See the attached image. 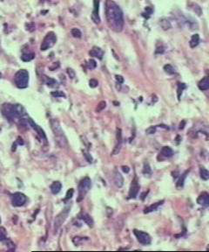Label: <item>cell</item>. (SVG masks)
<instances>
[{"mask_svg":"<svg viewBox=\"0 0 209 252\" xmlns=\"http://www.w3.org/2000/svg\"><path fill=\"white\" fill-rule=\"evenodd\" d=\"M106 106H107V103H106L105 101H101V102L99 104V105H98L97 109H96V111L100 112L101 110H103L104 109L106 108Z\"/></svg>","mask_w":209,"mask_h":252,"instance_id":"32","label":"cell"},{"mask_svg":"<svg viewBox=\"0 0 209 252\" xmlns=\"http://www.w3.org/2000/svg\"></svg>","mask_w":209,"mask_h":252,"instance_id":"47","label":"cell"},{"mask_svg":"<svg viewBox=\"0 0 209 252\" xmlns=\"http://www.w3.org/2000/svg\"><path fill=\"white\" fill-rule=\"evenodd\" d=\"M116 138H117V144L115 146L114 150L112 152L113 155H116L117 153L119 152L120 148H121V144H122V133L120 129H117V134H116Z\"/></svg>","mask_w":209,"mask_h":252,"instance_id":"13","label":"cell"},{"mask_svg":"<svg viewBox=\"0 0 209 252\" xmlns=\"http://www.w3.org/2000/svg\"><path fill=\"white\" fill-rule=\"evenodd\" d=\"M189 172V171H186L185 173H183L181 175V177L180 178V180H178L177 188H182V187H183V185H184V180H185V177H186V174H187V172Z\"/></svg>","mask_w":209,"mask_h":252,"instance_id":"28","label":"cell"},{"mask_svg":"<svg viewBox=\"0 0 209 252\" xmlns=\"http://www.w3.org/2000/svg\"><path fill=\"white\" fill-rule=\"evenodd\" d=\"M46 84H47L48 87H50V88H57L59 86L57 81L52 79V78H47L46 79Z\"/></svg>","mask_w":209,"mask_h":252,"instance_id":"26","label":"cell"},{"mask_svg":"<svg viewBox=\"0 0 209 252\" xmlns=\"http://www.w3.org/2000/svg\"><path fill=\"white\" fill-rule=\"evenodd\" d=\"M73 193H74V191H73V189H72V188H71V189H69V190H68V191H67V193H66L65 198L64 199V201H66V200L71 199V197H72V195H73Z\"/></svg>","mask_w":209,"mask_h":252,"instance_id":"34","label":"cell"},{"mask_svg":"<svg viewBox=\"0 0 209 252\" xmlns=\"http://www.w3.org/2000/svg\"><path fill=\"white\" fill-rule=\"evenodd\" d=\"M14 82L18 88H25L28 87L29 73L25 69H21L16 73L14 76Z\"/></svg>","mask_w":209,"mask_h":252,"instance_id":"4","label":"cell"},{"mask_svg":"<svg viewBox=\"0 0 209 252\" xmlns=\"http://www.w3.org/2000/svg\"><path fill=\"white\" fill-rule=\"evenodd\" d=\"M115 77H116V80H117V81H118V83H123V81H124V79H123L122 76H116Z\"/></svg>","mask_w":209,"mask_h":252,"instance_id":"41","label":"cell"},{"mask_svg":"<svg viewBox=\"0 0 209 252\" xmlns=\"http://www.w3.org/2000/svg\"><path fill=\"white\" fill-rule=\"evenodd\" d=\"M69 213H70V207L67 206V207L64 208L61 212L59 213L58 216H56L55 221H54V231L59 230V228L62 226V224L66 220Z\"/></svg>","mask_w":209,"mask_h":252,"instance_id":"7","label":"cell"},{"mask_svg":"<svg viewBox=\"0 0 209 252\" xmlns=\"http://www.w3.org/2000/svg\"><path fill=\"white\" fill-rule=\"evenodd\" d=\"M163 203H164V200H160V201H158V202H156V203H154L153 205H151L149 207H147V208H145L144 213H145V214H148V213L155 211V210H157V208H158L159 206H161Z\"/></svg>","mask_w":209,"mask_h":252,"instance_id":"18","label":"cell"},{"mask_svg":"<svg viewBox=\"0 0 209 252\" xmlns=\"http://www.w3.org/2000/svg\"><path fill=\"white\" fill-rule=\"evenodd\" d=\"M87 67H88V68L89 69H94L96 67H97V63H96V61H95L94 60H92V59H91V60H88V63H87Z\"/></svg>","mask_w":209,"mask_h":252,"instance_id":"33","label":"cell"},{"mask_svg":"<svg viewBox=\"0 0 209 252\" xmlns=\"http://www.w3.org/2000/svg\"><path fill=\"white\" fill-rule=\"evenodd\" d=\"M27 198L24 193H15L12 196V202L14 207H21L26 202Z\"/></svg>","mask_w":209,"mask_h":252,"instance_id":"9","label":"cell"},{"mask_svg":"<svg viewBox=\"0 0 209 252\" xmlns=\"http://www.w3.org/2000/svg\"><path fill=\"white\" fill-rule=\"evenodd\" d=\"M164 70H165V72L166 73V74H168V75H174V73H175V69H174V68L172 66V65H165L164 66Z\"/></svg>","mask_w":209,"mask_h":252,"instance_id":"27","label":"cell"},{"mask_svg":"<svg viewBox=\"0 0 209 252\" xmlns=\"http://www.w3.org/2000/svg\"><path fill=\"white\" fill-rule=\"evenodd\" d=\"M200 174H201V177L202 180H207L209 179V171H207L206 168L201 167L200 169Z\"/></svg>","mask_w":209,"mask_h":252,"instance_id":"24","label":"cell"},{"mask_svg":"<svg viewBox=\"0 0 209 252\" xmlns=\"http://www.w3.org/2000/svg\"><path fill=\"white\" fill-rule=\"evenodd\" d=\"M133 233L137 238V240L139 242V244H143V245H148V244H151V236L147 233L140 231L138 229H134Z\"/></svg>","mask_w":209,"mask_h":252,"instance_id":"8","label":"cell"},{"mask_svg":"<svg viewBox=\"0 0 209 252\" xmlns=\"http://www.w3.org/2000/svg\"><path fill=\"white\" fill-rule=\"evenodd\" d=\"M7 240V234L4 227H0V241Z\"/></svg>","mask_w":209,"mask_h":252,"instance_id":"29","label":"cell"},{"mask_svg":"<svg viewBox=\"0 0 209 252\" xmlns=\"http://www.w3.org/2000/svg\"><path fill=\"white\" fill-rule=\"evenodd\" d=\"M199 43H200V36H199V34H193L189 42L190 47L192 48H194L195 47H197Z\"/></svg>","mask_w":209,"mask_h":252,"instance_id":"22","label":"cell"},{"mask_svg":"<svg viewBox=\"0 0 209 252\" xmlns=\"http://www.w3.org/2000/svg\"><path fill=\"white\" fill-rule=\"evenodd\" d=\"M160 153H161L162 156H164L165 158H170V157H172L174 155V152H173V150L170 148L169 146H164L161 149Z\"/></svg>","mask_w":209,"mask_h":252,"instance_id":"21","label":"cell"},{"mask_svg":"<svg viewBox=\"0 0 209 252\" xmlns=\"http://www.w3.org/2000/svg\"><path fill=\"white\" fill-rule=\"evenodd\" d=\"M28 122H29V124H30V125L32 126V128L34 129V130H36V132H38V134L41 137V138L44 140V141H46V137H45V134H44V132L43 130L40 128L39 125H37V124L31 119V118L28 119Z\"/></svg>","mask_w":209,"mask_h":252,"instance_id":"14","label":"cell"},{"mask_svg":"<svg viewBox=\"0 0 209 252\" xmlns=\"http://www.w3.org/2000/svg\"><path fill=\"white\" fill-rule=\"evenodd\" d=\"M185 88H186V86L184 83H178V99L179 100L180 99V96H181L182 91Z\"/></svg>","mask_w":209,"mask_h":252,"instance_id":"30","label":"cell"},{"mask_svg":"<svg viewBox=\"0 0 209 252\" xmlns=\"http://www.w3.org/2000/svg\"><path fill=\"white\" fill-rule=\"evenodd\" d=\"M91 181L90 178L86 177L83 180L79 182V198H78V201H80L84 199V197L86 196L87 193L89 192V190L91 189Z\"/></svg>","mask_w":209,"mask_h":252,"instance_id":"5","label":"cell"},{"mask_svg":"<svg viewBox=\"0 0 209 252\" xmlns=\"http://www.w3.org/2000/svg\"><path fill=\"white\" fill-rule=\"evenodd\" d=\"M84 154H85V156H86V160H88V162H90V163H91V161H92V159H91V157L90 156V155H88L89 153H86V152H84Z\"/></svg>","mask_w":209,"mask_h":252,"instance_id":"42","label":"cell"},{"mask_svg":"<svg viewBox=\"0 0 209 252\" xmlns=\"http://www.w3.org/2000/svg\"><path fill=\"white\" fill-rule=\"evenodd\" d=\"M184 125H185V121H183V122H182V124L180 123V130H182V129H184V127H185Z\"/></svg>","mask_w":209,"mask_h":252,"instance_id":"44","label":"cell"},{"mask_svg":"<svg viewBox=\"0 0 209 252\" xmlns=\"http://www.w3.org/2000/svg\"><path fill=\"white\" fill-rule=\"evenodd\" d=\"M62 189V184L59 181H55L53 182L51 186V191L53 194H57L60 192V190Z\"/></svg>","mask_w":209,"mask_h":252,"instance_id":"20","label":"cell"},{"mask_svg":"<svg viewBox=\"0 0 209 252\" xmlns=\"http://www.w3.org/2000/svg\"><path fill=\"white\" fill-rule=\"evenodd\" d=\"M122 170L124 171L125 172H129V171H130V169H129V167L128 166H122Z\"/></svg>","mask_w":209,"mask_h":252,"instance_id":"43","label":"cell"},{"mask_svg":"<svg viewBox=\"0 0 209 252\" xmlns=\"http://www.w3.org/2000/svg\"><path fill=\"white\" fill-rule=\"evenodd\" d=\"M1 111L6 118L12 120L21 118L25 115V110L20 104H4L1 107Z\"/></svg>","mask_w":209,"mask_h":252,"instance_id":"2","label":"cell"},{"mask_svg":"<svg viewBox=\"0 0 209 252\" xmlns=\"http://www.w3.org/2000/svg\"><path fill=\"white\" fill-rule=\"evenodd\" d=\"M147 193H148V191H147V192H145L144 193H142V197H141V199H142V200H144V199H145V197H146V194H147Z\"/></svg>","mask_w":209,"mask_h":252,"instance_id":"45","label":"cell"},{"mask_svg":"<svg viewBox=\"0 0 209 252\" xmlns=\"http://www.w3.org/2000/svg\"><path fill=\"white\" fill-rule=\"evenodd\" d=\"M67 74H68V76H70V78H71V79H73V78H74L76 76L74 70H73V69H71V68H67Z\"/></svg>","mask_w":209,"mask_h":252,"instance_id":"40","label":"cell"},{"mask_svg":"<svg viewBox=\"0 0 209 252\" xmlns=\"http://www.w3.org/2000/svg\"><path fill=\"white\" fill-rule=\"evenodd\" d=\"M94 4V8H93V12L91 14V20H93L95 24H99L100 23V19H99V0H94L93 1Z\"/></svg>","mask_w":209,"mask_h":252,"instance_id":"12","label":"cell"},{"mask_svg":"<svg viewBox=\"0 0 209 252\" xmlns=\"http://www.w3.org/2000/svg\"><path fill=\"white\" fill-rule=\"evenodd\" d=\"M79 217L81 219V220L83 221L85 223L87 224L89 227H91H91H93L94 221H93L92 218H91V216H89L88 214H86V213H81V214L79 215Z\"/></svg>","mask_w":209,"mask_h":252,"instance_id":"16","label":"cell"},{"mask_svg":"<svg viewBox=\"0 0 209 252\" xmlns=\"http://www.w3.org/2000/svg\"><path fill=\"white\" fill-rule=\"evenodd\" d=\"M71 35L74 37V38H80L81 35H82V33L80 32V30L78 29V28H73V29H71Z\"/></svg>","mask_w":209,"mask_h":252,"instance_id":"31","label":"cell"},{"mask_svg":"<svg viewBox=\"0 0 209 252\" xmlns=\"http://www.w3.org/2000/svg\"><path fill=\"white\" fill-rule=\"evenodd\" d=\"M207 249V250H209V246H208V247H207V249Z\"/></svg>","mask_w":209,"mask_h":252,"instance_id":"46","label":"cell"},{"mask_svg":"<svg viewBox=\"0 0 209 252\" xmlns=\"http://www.w3.org/2000/svg\"><path fill=\"white\" fill-rule=\"evenodd\" d=\"M143 173H144V174H146V175H150L151 173H152L151 168H150V166H149V165H148V164L144 165Z\"/></svg>","mask_w":209,"mask_h":252,"instance_id":"35","label":"cell"},{"mask_svg":"<svg viewBox=\"0 0 209 252\" xmlns=\"http://www.w3.org/2000/svg\"><path fill=\"white\" fill-rule=\"evenodd\" d=\"M198 87L202 91L209 89V76H206L202 80L200 81V82L198 84Z\"/></svg>","mask_w":209,"mask_h":252,"instance_id":"17","label":"cell"},{"mask_svg":"<svg viewBox=\"0 0 209 252\" xmlns=\"http://www.w3.org/2000/svg\"><path fill=\"white\" fill-rule=\"evenodd\" d=\"M89 54H90V56H91V57H96V58H98L99 60H101L103 58V55H104V52L102 51V49H100L99 48L93 47V48L90 50Z\"/></svg>","mask_w":209,"mask_h":252,"instance_id":"15","label":"cell"},{"mask_svg":"<svg viewBox=\"0 0 209 252\" xmlns=\"http://www.w3.org/2000/svg\"><path fill=\"white\" fill-rule=\"evenodd\" d=\"M83 237H79V236H76V237H74L73 238V243H74V244L75 245H79V244H80V243L81 242H83Z\"/></svg>","mask_w":209,"mask_h":252,"instance_id":"39","label":"cell"},{"mask_svg":"<svg viewBox=\"0 0 209 252\" xmlns=\"http://www.w3.org/2000/svg\"><path fill=\"white\" fill-rule=\"evenodd\" d=\"M106 17L109 27L116 32H120L124 27V17L121 9L112 0L106 1Z\"/></svg>","mask_w":209,"mask_h":252,"instance_id":"1","label":"cell"},{"mask_svg":"<svg viewBox=\"0 0 209 252\" xmlns=\"http://www.w3.org/2000/svg\"><path fill=\"white\" fill-rule=\"evenodd\" d=\"M51 96L54 97H65V95L61 91H53L51 92Z\"/></svg>","mask_w":209,"mask_h":252,"instance_id":"36","label":"cell"},{"mask_svg":"<svg viewBox=\"0 0 209 252\" xmlns=\"http://www.w3.org/2000/svg\"><path fill=\"white\" fill-rule=\"evenodd\" d=\"M57 42V36L53 32H49L44 38L42 44L40 47L41 51H46L49 48H51Z\"/></svg>","mask_w":209,"mask_h":252,"instance_id":"6","label":"cell"},{"mask_svg":"<svg viewBox=\"0 0 209 252\" xmlns=\"http://www.w3.org/2000/svg\"><path fill=\"white\" fill-rule=\"evenodd\" d=\"M156 132V127L155 126H151L149 128H147L146 130V134H154Z\"/></svg>","mask_w":209,"mask_h":252,"instance_id":"38","label":"cell"},{"mask_svg":"<svg viewBox=\"0 0 209 252\" xmlns=\"http://www.w3.org/2000/svg\"><path fill=\"white\" fill-rule=\"evenodd\" d=\"M89 85H90L91 88H96L99 85V82H98V81L95 80V79H91L90 81H89Z\"/></svg>","mask_w":209,"mask_h":252,"instance_id":"37","label":"cell"},{"mask_svg":"<svg viewBox=\"0 0 209 252\" xmlns=\"http://www.w3.org/2000/svg\"><path fill=\"white\" fill-rule=\"evenodd\" d=\"M138 191H139V186H138V180L135 177L134 180H133V182H132V184H131L130 190H129V193H128V199L136 198V196L138 195Z\"/></svg>","mask_w":209,"mask_h":252,"instance_id":"10","label":"cell"},{"mask_svg":"<svg viewBox=\"0 0 209 252\" xmlns=\"http://www.w3.org/2000/svg\"><path fill=\"white\" fill-rule=\"evenodd\" d=\"M114 183L118 188H121L124 184V180H123L122 175L118 172H114Z\"/></svg>","mask_w":209,"mask_h":252,"instance_id":"19","label":"cell"},{"mask_svg":"<svg viewBox=\"0 0 209 252\" xmlns=\"http://www.w3.org/2000/svg\"><path fill=\"white\" fill-rule=\"evenodd\" d=\"M159 24H160V26L163 28V30H168L170 28L172 27V25L170 24V22L166 19H162V20H159Z\"/></svg>","mask_w":209,"mask_h":252,"instance_id":"23","label":"cell"},{"mask_svg":"<svg viewBox=\"0 0 209 252\" xmlns=\"http://www.w3.org/2000/svg\"><path fill=\"white\" fill-rule=\"evenodd\" d=\"M197 203L201 205L203 208H208L209 207V193L206 192L201 193L200 196L198 197Z\"/></svg>","mask_w":209,"mask_h":252,"instance_id":"11","label":"cell"},{"mask_svg":"<svg viewBox=\"0 0 209 252\" xmlns=\"http://www.w3.org/2000/svg\"><path fill=\"white\" fill-rule=\"evenodd\" d=\"M34 56H35L34 53H24L23 55L21 56V60L23 61H25V62H28V61H31L32 60H33Z\"/></svg>","mask_w":209,"mask_h":252,"instance_id":"25","label":"cell"},{"mask_svg":"<svg viewBox=\"0 0 209 252\" xmlns=\"http://www.w3.org/2000/svg\"><path fill=\"white\" fill-rule=\"evenodd\" d=\"M50 124H51V127L52 132H53V134L55 136L56 141L58 142V144L60 145V147L62 148H65L67 146V139L65 134H64V132L60 124H59V122L57 119H54L52 118L50 121Z\"/></svg>","mask_w":209,"mask_h":252,"instance_id":"3","label":"cell"}]
</instances>
